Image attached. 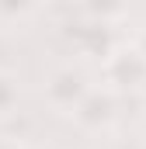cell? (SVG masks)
I'll list each match as a JSON object with an SVG mask.
<instances>
[{
  "mask_svg": "<svg viewBox=\"0 0 146 149\" xmlns=\"http://www.w3.org/2000/svg\"><path fill=\"white\" fill-rule=\"evenodd\" d=\"M0 149H25V142L14 135H0Z\"/></svg>",
  "mask_w": 146,
  "mask_h": 149,
  "instance_id": "52a82bcc",
  "label": "cell"
},
{
  "mask_svg": "<svg viewBox=\"0 0 146 149\" xmlns=\"http://www.w3.org/2000/svg\"><path fill=\"white\" fill-rule=\"evenodd\" d=\"M70 35H73V42H77L80 52H91V56H101V59L118 45V42L111 38V24H105V21H91V17H84V14H80L77 31H70Z\"/></svg>",
  "mask_w": 146,
  "mask_h": 149,
  "instance_id": "277c9868",
  "label": "cell"
},
{
  "mask_svg": "<svg viewBox=\"0 0 146 149\" xmlns=\"http://www.w3.org/2000/svg\"><path fill=\"white\" fill-rule=\"evenodd\" d=\"M132 45L146 56V24H139V31H136V38H132Z\"/></svg>",
  "mask_w": 146,
  "mask_h": 149,
  "instance_id": "ba28073f",
  "label": "cell"
},
{
  "mask_svg": "<svg viewBox=\"0 0 146 149\" xmlns=\"http://www.w3.org/2000/svg\"><path fill=\"white\" fill-rule=\"evenodd\" d=\"M91 90H94L91 70H87L80 59L59 63L56 70H49V76H45V101H49V108H56L59 114H73L77 104H80Z\"/></svg>",
  "mask_w": 146,
  "mask_h": 149,
  "instance_id": "6da1fadb",
  "label": "cell"
},
{
  "mask_svg": "<svg viewBox=\"0 0 146 149\" xmlns=\"http://www.w3.org/2000/svg\"><path fill=\"white\" fill-rule=\"evenodd\" d=\"M108 149H143L139 142H132V139H118V142H111Z\"/></svg>",
  "mask_w": 146,
  "mask_h": 149,
  "instance_id": "9c48e42d",
  "label": "cell"
},
{
  "mask_svg": "<svg viewBox=\"0 0 146 149\" xmlns=\"http://www.w3.org/2000/svg\"><path fill=\"white\" fill-rule=\"evenodd\" d=\"M101 76L105 87L122 94H139L146 87V56L132 45V42H118L108 56L101 59Z\"/></svg>",
  "mask_w": 146,
  "mask_h": 149,
  "instance_id": "7a4b0ae2",
  "label": "cell"
},
{
  "mask_svg": "<svg viewBox=\"0 0 146 149\" xmlns=\"http://www.w3.org/2000/svg\"><path fill=\"white\" fill-rule=\"evenodd\" d=\"M143 132H146V114H143Z\"/></svg>",
  "mask_w": 146,
  "mask_h": 149,
  "instance_id": "8fae6325",
  "label": "cell"
},
{
  "mask_svg": "<svg viewBox=\"0 0 146 149\" xmlns=\"http://www.w3.org/2000/svg\"><path fill=\"white\" fill-rule=\"evenodd\" d=\"M35 10L38 7L28 3V0H0V31L25 24L28 17H35Z\"/></svg>",
  "mask_w": 146,
  "mask_h": 149,
  "instance_id": "8992f818",
  "label": "cell"
},
{
  "mask_svg": "<svg viewBox=\"0 0 146 149\" xmlns=\"http://www.w3.org/2000/svg\"><path fill=\"white\" fill-rule=\"evenodd\" d=\"M25 149H49V146H42V142H25Z\"/></svg>",
  "mask_w": 146,
  "mask_h": 149,
  "instance_id": "30bf717a",
  "label": "cell"
},
{
  "mask_svg": "<svg viewBox=\"0 0 146 149\" xmlns=\"http://www.w3.org/2000/svg\"><path fill=\"white\" fill-rule=\"evenodd\" d=\"M73 121H77V128H84V132H108L111 125L118 121V94L108 90L105 83L101 87H94L80 104H77V111L70 114Z\"/></svg>",
  "mask_w": 146,
  "mask_h": 149,
  "instance_id": "3957f363",
  "label": "cell"
},
{
  "mask_svg": "<svg viewBox=\"0 0 146 149\" xmlns=\"http://www.w3.org/2000/svg\"><path fill=\"white\" fill-rule=\"evenodd\" d=\"M18 101H21V80H18V73L0 70V121L18 111Z\"/></svg>",
  "mask_w": 146,
  "mask_h": 149,
  "instance_id": "5b68a950",
  "label": "cell"
}]
</instances>
